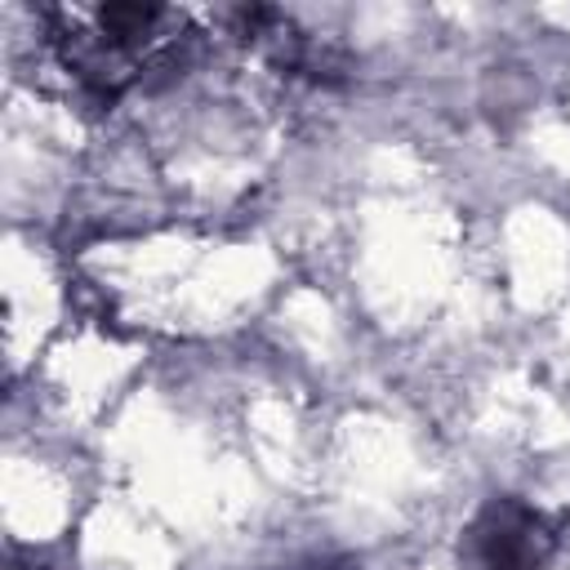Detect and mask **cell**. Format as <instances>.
Instances as JSON below:
<instances>
[{"label":"cell","instance_id":"6da1fadb","mask_svg":"<svg viewBox=\"0 0 570 570\" xmlns=\"http://www.w3.org/2000/svg\"><path fill=\"white\" fill-rule=\"evenodd\" d=\"M548 552L552 530L521 499H490L463 534V570H543Z\"/></svg>","mask_w":570,"mask_h":570}]
</instances>
